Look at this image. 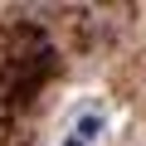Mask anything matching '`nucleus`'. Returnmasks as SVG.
<instances>
[{
    "instance_id": "f257e3e1",
    "label": "nucleus",
    "mask_w": 146,
    "mask_h": 146,
    "mask_svg": "<svg viewBox=\"0 0 146 146\" xmlns=\"http://www.w3.org/2000/svg\"><path fill=\"white\" fill-rule=\"evenodd\" d=\"M102 112H88V117H78V122H73V131H68V141L63 146H93L98 136H102Z\"/></svg>"
}]
</instances>
